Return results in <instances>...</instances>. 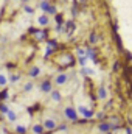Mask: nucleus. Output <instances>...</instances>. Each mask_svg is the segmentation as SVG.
Wrapping results in <instances>:
<instances>
[{
	"mask_svg": "<svg viewBox=\"0 0 132 134\" xmlns=\"http://www.w3.org/2000/svg\"><path fill=\"white\" fill-rule=\"evenodd\" d=\"M23 91H25V92H30V91H33V83H27V84L23 86Z\"/></svg>",
	"mask_w": 132,
	"mask_h": 134,
	"instance_id": "18",
	"label": "nucleus"
},
{
	"mask_svg": "<svg viewBox=\"0 0 132 134\" xmlns=\"http://www.w3.org/2000/svg\"><path fill=\"white\" fill-rule=\"evenodd\" d=\"M78 112H79L84 119H90V117L95 115V112H93L92 109H89L87 106H78Z\"/></svg>",
	"mask_w": 132,
	"mask_h": 134,
	"instance_id": "2",
	"label": "nucleus"
},
{
	"mask_svg": "<svg viewBox=\"0 0 132 134\" xmlns=\"http://www.w3.org/2000/svg\"><path fill=\"white\" fill-rule=\"evenodd\" d=\"M6 117H8L9 122H16V120H17V114H16L14 111H9V112L6 114Z\"/></svg>",
	"mask_w": 132,
	"mask_h": 134,
	"instance_id": "12",
	"label": "nucleus"
},
{
	"mask_svg": "<svg viewBox=\"0 0 132 134\" xmlns=\"http://www.w3.org/2000/svg\"><path fill=\"white\" fill-rule=\"evenodd\" d=\"M28 75H30L31 78H36V76H39V75H40V69H39L37 66L31 67V69H30V72H28Z\"/></svg>",
	"mask_w": 132,
	"mask_h": 134,
	"instance_id": "8",
	"label": "nucleus"
},
{
	"mask_svg": "<svg viewBox=\"0 0 132 134\" xmlns=\"http://www.w3.org/2000/svg\"><path fill=\"white\" fill-rule=\"evenodd\" d=\"M37 24L42 25V27L47 25V24H48V17H47V16H39V17H37Z\"/></svg>",
	"mask_w": 132,
	"mask_h": 134,
	"instance_id": "11",
	"label": "nucleus"
},
{
	"mask_svg": "<svg viewBox=\"0 0 132 134\" xmlns=\"http://www.w3.org/2000/svg\"><path fill=\"white\" fill-rule=\"evenodd\" d=\"M25 13H27V14H33L34 9L31 8V6H25Z\"/></svg>",
	"mask_w": 132,
	"mask_h": 134,
	"instance_id": "24",
	"label": "nucleus"
},
{
	"mask_svg": "<svg viewBox=\"0 0 132 134\" xmlns=\"http://www.w3.org/2000/svg\"><path fill=\"white\" fill-rule=\"evenodd\" d=\"M64 115H65L68 120H71V122H76L78 120V111L73 109L71 106H67L65 109H64Z\"/></svg>",
	"mask_w": 132,
	"mask_h": 134,
	"instance_id": "1",
	"label": "nucleus"
},
{
	"mask_svg": "<svg viewBox=\"0 0 132 134\" xmlns=\"http://www.w3.org/2000/svg\"><path fill=\"white\" fill-rule=\"evenodd\" d=\"M56 128H58V130H61V131H67V125H58Z\"/></svg>",
	"mask_w": 132,
	"mask_h": 134,
	"instance_id": "25",
	"label": "nucleus"
},
{
	"mask_svg": "<svg viewBox=\"0 0 132 134\" xmlns=\"http://www.w3.org/2000/svg\"><path fill=\"white\" fill-rule=\"evenodd\" d=\"M44 31H34V37L36 39H44Z\"/></svg>",
	"mask_w": 132,
	"mask_h": 134,
	"instance_id": "22",
	"label": "nucleus"
},
{
	"mask_svg": "<svg viewBox=\"0 0 132 134\" xmlns=\"http://www.w3.org/2000/svg\"><path fill=\"white\" fill-rule=\"evenodd\" d=\"M0 112H2V114H5V115H6V114H8V112H9V108H8V106H6V104H3V103H2V104H0Z\"/></svg>",
	"mask_w": 132,
	"mask_h": 134,
	"instance_id": "16",
	"label": "nucleus"
},
{
	"mask_svg": "<svg viewBox=\"0 0 132 134\" xmlns=\"http://www.w3.org/2000/svg\"><path fill=\"white\" fill-rule=\"evenodd\" d=\"M82 73H84V75H93L95 72H93V69H86V67H84V69H82Z\"/></svg>",
	"mask_w": 132,
	"mask_h": 134,
	"instance_id": "19",
	"label": "nucleus"
},
{
	"mask_svg": "<svg viewBox=\"0 0 132 134\" xmlns=\"http://www.w3.org/2000/svg\"><path fill=\"white\" fill-rule=\"evenodd\" d=\"M39 87H40V91H42V92H45V94H50V92L53 91V89H51V83H50V81H42Z\"/></svg>",
	"mask_w": 132,
	"mask_h": 134,
	"instance_id": "5",
	"label": "nucleus"
},
{
	"mask_svg": "<svg viewBox=\"0 0 132 134\" xmlns=\"http://www.w3.org/2000/svg\"><path fill=\"white\" fill-rule=\"evenodd\" d=\"M22 2H28V0H22Z\"/></svg>",
	"mask_w": 132,
	"mask_h": 134,
	"instance_id": "29",
	"label": "nucleus"
},
{
	"mask_svg": "<svg viewBox=\"0 0 132 134\" xmlns=\"http://www.w3.org/2000/svg\"><path fill=\"white\" fill-rule=\"evenodd\" d=\"M106 134H112V133H106Z\"/></svg>",
	"mask_w": 132,
	"mask_h": 134,
	"instance_id": "30",
	"label": "nucleus"
},
{
	"mask_svg": "<svg viewBox=\"0 0 132 134\" xmlns=\"http://www.w3.org/2000/svg\"><path fill=\"white\" fill-rule=\"evenodd\" d=\"M126 133H128V134H132V130H131V128H129V126L126 128Z\"/></svg>",
	"mask_w": 132,
	"mask_h": 134,
	"instance_id": "28",
	"label": "nucleus"
},
{
	"mask_svg": "<svg viewBox=\"0 0 132 134\" xmlns=\"http://www.w3.org/2000/svg\"><path fill=\"white\" fill-rule=\"evenodd\" d=\"M50 94H51V100L53 101H56V103L61 101V92H58V91H51Z\"/></svg>",
	"mask_w": 132,
	"mask_h": 134,
	"instance_id": "10",
	"label": "nucleus"
},
{
	"mask_svg": "<svg viewBox=\"0 0 132 134\" xmlns=\"http://www.w3.org/2000/svg\"><path fill=\"white\" fill-rule=\"evenodd\" d=\"M56 126H58V123H56L55 119H45V122H44V128L45 130L53 131V130H56Z\"/></svg>",
	"mask_w": 132,
	"mask_h": 134,
	"instance_id": "3",
	"label": "nucleus"
},
{
	"mask_svg": "<svg viewBox=\"0 0 132 134\" xmlns=\"http://www.w3.org/2000/svg\"><path fill=\"white\" fill-rule=\"evenodd\" d=\"M16 133L25 134L27 133V126H23V125H17V126H16Z\"/></svg>",
	"mask_w": 132,
	"mask_h": 134,
	"instance_id": "14",
	"label": "nucleus"
},
{
	"mask_svg": "<svg viewBox=\"0 0 132 134\" xmlns=\"http://www.w3.org/2000/svg\"><path fill=\"white\" fill-rule=\"evenodd\" d=\"M11 83H17V81H20V75H11Z\"/></svg>",
	"mask_w": 132,
	"mask_h": 134,
	"instance_id": "20",
	"label": "nucleus"
},
{
	"mask_svg": "<svg viewBox=\"0 0 132 134\" xmlns=\"http://www.w3.org/2000/svg\"><path fill=\"white\" fill-rule=\"evenodd\" d=\"M98 98L99 100H106L107 98V91H106L104 86H99L98 87Z\"/></svg>",
	"mask_w": 132,
	"mask_h": 134,
	"instance_id": "7",
	"label": "nucleus"
},
{
	"mask_svg": "<svg viewBox=\"0 0 132 134\" xmlns=\"http://www.w3.org/2000/svg\"><path fill=\"white\" fill-rule=\"evenodd\" d=\"M48 5H50V3H48V2H47V0H42V2H40V3H39V8H40V9H42V11H45V9H47V6H48Z\"/></svg>",
	"mask_w": 132,
	"mask_h": 134,
	"instance_id": "17",
	"label": "nucleus"
},
{
	"mask_svg": "<svg viewBox=\"0 0 132 134\" xmlns=\"http://www.w3.org/2000/svg\"><path fill=\"white\" fill-rule=\"evenodd\" d=\"M6 81H8V80H6V76H5L3 73H0V86H5V84H6Z\"/></svg>",
	"mask_w": 132,
	"mask_h": 134,
	"instance_id": "21",
	"label": "nucleus"
},
{
	"mask_svg": "<svg viewBox=\"0 0 132 134\" xmlns=\"http://www.w3.org/2000/svg\"><path fill=\"white\" fill-rule=\"evenodd\" d=\"M98 130L101 131V133L106 134V133H109L112 128H110V123H107V122H101V123L98 125Z\"/></svg>",
	"mask_w": 132,
	"mask_h": 134,
	"instance_id": "6",
	"label": "nucleus"
},
{
	"mask_svg": "<svg viewBox=\"0 0 132 134\" xmlns=\"http://www.w3.org/2000/svg\"><path fill=\"white\" fill-rule=\"evenodd\" d=\"M44 130H45V128H44V125L36 123V125L33 126V134H42V133H44Z\"/></svg>",
	"mask_w": 132,
	"mask_h": 134,
	"instance_id": "9",
	"label": "nucleus"
},
{
	"mask_svg": "<svg viewBox=\"0 0 132 134\" xmlns=\"http://www.w3.org/2000/svg\"><path fill=\"white\" fill-rule=\"evenodd\" d=\"M90 41H92V42H97V41H98V37H97V34H92V37H90Z\"/></svg>",
	"mask_w": 132,
	"mask_h": 134,
	"instance_id": "26",
	"label": "nucleus"
},
{
	"mask_svg": "<svg viewBox=\"0 0 132 134\" xmlns=\"http://www.w3.org/2000/svg\"><path fill=\"white\" fill-rule=\"evenodd\" d=\"M79 64H81L82 67H86V64H87V58H86V56H81V58H79Z\"/></svg>",
	"mask_w": 132,
	"mask_h": 134,
	"instance_id": "23",
	"label": "nucleus"
},
{
	"mask_svg": "<svg viewBox=\"0 0 132 134\" xmlns=\"http://www.w3.org/2000/svg\"><path fill=\"white\" fill-rule=\"evenodd\" d=\"M0 134H2V131H0Z\"/></svg>",
	"mask_w": 132,
	"mask_h": 134,
	"instance_id": "31",
	"label": "nucleus"
},
{
	"mask_svg": "<svg viewBox=\"0 0 132 134\" xmlns=\"http://www.w3.org/2000/svg\"><path fill=\"white\" fill-rule=\"evenodd\" d=\"M86 58L95 59V52H93V48H87V50H86Z\"/></svg>",
	"mask_w": 132,
	"mask_h": 134,
	"instance_id": "13",
	"label": "nucleus"
},
{
	"mask_svg": "<svg viewBox=\"0 0 132 134\" xmlns=\"http://www.w3.org/2000/svg\"><path fill=\"white\" fill-rule=\"evenodd\" d=\"M45 13H48V14H55V13H56V6L48 5V6H47V9H45Z\"/></svg>",
	"mask_w": 132,
	"mask_h": 134,
	"instance_id": "15",
	"label": "nucleus"
},
{
	"mask_svg": "<svg viewBox=\"0 0 132 134\" xmlns=\"http://www.w3.org/2000/svg\"><path fill=\"white\" fill-rule=\"evenodd\" d=\"M78 55H79V56H84V55H86V52H84L82 48H79V50H78Z\"/></svg>",
	"mask_w": 132,
	"mask_h": 134,
	"instance_id": "27",
	"label": "nucleus"
},
{
	"mask_svg": "<svg viewBox=\"0 0 132 134\" xmlns=\"http://www.w3.org/2000/svg\"><path fill=\"white\" fill-rule=\"evenodd\" d=\"M67 81H68V75H67V73H59V75L56 76V84H58V86H64Z\"/></svg>",
	"mask_w": 132,
	"mask_h": 134,
	"instance_id": "4",
	"label": "nucleus"
}]
</instances>
